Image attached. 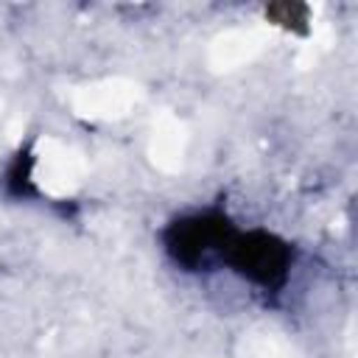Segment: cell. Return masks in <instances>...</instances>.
Here are the masks:
<instances>
[{
	"label": "cell",
	"mask_w": 358,
	"mask_h": 358,
	"mask_svg": "<svg viewBox=\"0 0 358 358\" xmlns=\"http://www.w3.org/2000/svg\"><path fill=\"white\" fill-rule=\"evenodd\" d=\"M291 263H294V249L280 235L260 229V227L238 229L235 224H229L221 241L215 268L227 266L232 274H238L252 288L263 294H277L288 282Z\"/></svg>",
	"instance_id": "obj_1"
}]
</instances>
